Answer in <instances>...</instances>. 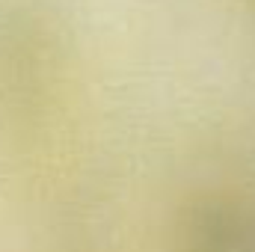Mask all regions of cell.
<instances>
[{
  "mask_svg": "<svg viewBox=\"0 0 255 252\" xmlns=\"http://www.w3.org/2000/svg\"><path fill=\"white\" fill-rule=\"evenodd\" d=\"M184 252H255V205L232 196L202 199L181 226Z\"/></svg>",
  "mask_w": 255,
  "mask_h": 252,
  "instance_id": "6da1fadb",
  "label": "cell"
}]
</instances>
